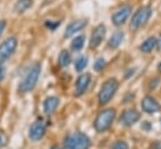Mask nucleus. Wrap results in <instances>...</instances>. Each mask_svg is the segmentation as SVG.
<instances>
[{"mask_svg": "<svg viewBox=\"0 0 161 149\" xmlns=\"http://www.w3.org/2000/svg\"><path fill=\"white\" fill-rule=\"evenodd\" d=\"M141 118V114L135 110V109H128V110H125L122 113V115L119 116V123L125 126H131L133 125L136 121H138Z\"/></svg>", "mask_w": 161, "mask_h": 149, "instance_id": "9", "label": "nucleus"}, {"mask_svg": "<svg viewBox=\"0 0 161 149\" xmlns=\"http://www.w3.org/2000/svg\"><path fill=\"white\" fill-rule=\"evenodd\" d=\"M160 121H161V118H160Z\"/></svg>", "mask_w": 161, "mask_h": 149, "instance_id": "31", "label": "nucleus"}, {"mask_svg": "<svg viewBox=\"0 0 161 149\" xmlns=\"http://www.w3.org/2000/svg\"><path fill=\"white\" fill-rule=\"evenodd\" d=\"M131 13H132V6H131V5L125 4V5L119 6V8L112 14V16H111L113 25H116V26L123 25V24L127 21V19L130 18Z\"/></svg>", "mask_w": 161, "mask_h": 149, "instance_id": "7", "label": "nucleus"}, {"mask_svg": "<svg viewBox=\"0 0 161 149\" xmlns=\"http://www.w3.org/2000/svg\"><path fill=\"white\" fill-rule=\"evenodd\" d=\"M89 138L80 131H73L65 135L63 141V149H89Z\"/></svg>", "mask_w": 161, "mask_h": 149, "instance_id": "2", "label": "nucleus"}, {"mask_svg": "<svg viewBox=\"0 0 161 149\" xmlns=\"http://www.w3.org/2000/svg\"><path fill=\"white\" fill-rule=\"evenodd\" d=\"M152 14V9L151 6L146 5V6H141L136 10V13L132 15V19H131V23H130V30L131 31H136L138 30L142 25H145L150 16Z\"/></svg>", "mask_w": 161, "mask_h": 149, "instance_id": "4", "label": "nucleus"}, {"mask_svg": "<svg viewBox=\"0 0 161 149\" xmlns=\"http://www.w3.org/2000/svg\"><path fill=\"white\" fill-rule=\"evenodd\" d=\"M18 46V40L15 36H9L0 44V65L5 63L15 51Z\"/></svg>", "mask_w": 161, "mask_h": 149, "instance_id": "6", "label": "nucleus"}, {"mask_svg": "<svg viewBox=\"0 0 161 149\" xmlns=\"http://www.w3.org/2000/svg\"><path fill=\"white\" fill-rule=\"evenodd\" d=\"M114 116H116V110L112 109V108H108V109H104V110L99 111L98 115L94 119V124H93L94 129L99 133L106 131L107 129H109L111 124L113 123Z\"/></svg>", "mask_w": 161, "mask_h": 149, "instance_id": "3", "label": "nucleus"}, {"mask_svg": "<svg viewBox=\"0 0 161 149\" xmlns=\"http://www.w3.org/2000/svg\"><path fill=\"white\" fill-rule=\"evenodd\" d=\"M123 39H125L123 31H119V30L114 31V33L112 34V36L109 38V40H108V48H111V49H117V48L122 44Z\"/></svg>", "mask_w": 161, "mask_h": 149, "instance_id": "15", "label": "nucleus"}, {"mask_svg": "<svg viewBox=\"0 0 161 149\" xmlns=\"http://www.w3.org/2000/svg\"><path fill=\"white\" fill-rule=\"evenodd\" d=\"M141 109H142V111H145L147 114H152V113L158 111L161 109V106H160L158 101L155 98H152L150 95H146L141 101Z\"/></svg>", "mask_w": 161, "mask_h": 149, "instance_id": "10", "label": "nucleus"}, {"mask_svg": "<svg viewBox=\"0 0 161 149\" xmlns=\"http://www.w3.org/2000/svg\"><path fill=\"white\" fill-rule=\"evenodd\" d=\"M87 63H88V60H87L86 56H79V58L75 60V63H74L75 70H77V71H83V70L86 69V66H87Z\"/></svg>", "mask_w": 161, "mask_h": 149, "instance_id": "20", "label": "nucleus"}, {"mask_svg": "<svg viewBox=\"0 0 161 149\" xmlns=\"http://www.w3.org/2000/svg\"><path fill=\"white\" fill-rule=\"evenodd\" d=\"M4 74H5V69H4V66H3V65H0V80H3Z\"/></svg>", "mask_w": 161, "mask_h": 149, "instance_id": "26", "label": "nucleus"}, {"mask_svg": "<svg viewBox=\"0 0 161 149\" xmlns=\"http://www.w3.org/2000/svg\"><path fill=\"white\" fill-rule=\"evenodd\" d=\"M86 25H87V20H84V19H79V20L72 21L70 24L67 25L65 31H64V36H65V38H70V36L74 35L75 33H78V31H80L82 29H84Z\"/></svg>", "mask_w": 161, "mask_h": 149, "instance_id": "13", "label": "nucleus"}, {"mask_svg": "<svg viewBox=\"0 0 161 149\" xmlns=\"http://www.w3.org/2000/svg\"><path fill=\"white\" fill-rule=\"evenodd\" d=\"M45 133V124L43 120H36L29 128V138L31 140H39Z\"/></svg>", "mask_w": 161, "mask_h": 149, "instance_id": "12", "label": "nucleus"}, {"mask_svg": "<svg viewBox=\"0 0 161 149\" xmlns=\"http://www.w3.org/2000/svg\"><path fill=\"white\" fill-rule=\"evenodd\" d=\"M157 70L161 73V61H160V63H158V65H157Z\"/></svg>", "mask_w": 161, "mask_h": 149, "instance_id": "29", "label": "nucleus"}, {"mask_svg": "<svg viewBox=\"0 0 161 149\" xmlns=\"http://www.w3.org/2000/svg\"><path fill=\"white\" fill-rule=\"evenodd\" d=\"M104 66H106V60H104L103 58H98V59L96 60V63L93 64V69H94L96 71H102V70L104 69Z\"/></svg>", "mask_w": 161, "mask_h": 149, "instance_id": "21", "label": "nucleus"}, {"mask_svg": "<svg viewBox=\"0 0 161 149\" xmlns=\"http://www.w3.org/2000/svg\"><path fill=\"white\" fill-rule=\"evenodd\" d=\"M58 104H59V99L57 96H48L43 103V109L47 114H53L58 108Z\"/></svg>", "mask_w": 161, "mask_h": 149, "instance_id": "14", "label": "nucleus"}, {"mask_svg": "<svg viewBox=\"0 0 161 149\" xmlns=\"http://www.w3.org/2000/svg\"><path fill=\"white\" fill-rule=\"evenodd\" d=\"M112 149H128V144L123 140H117L113 145H112Z\"/></svg>", "mask_w": 161, "mask_h": 149, "instance_id": "22", "label": "nucleus"}, {"mask_svg": "<svg viewBox=\"0 0 161 149\" xmlns=\"http://www.w3.org/2000/svg\"><path fill=\"white\" fill-rule=\"evenodd\" d=\"M158 50H161V34H160V36H158V39H157V46H156Z\"/></svg>", "mask_w": 161, "mask_h": 149, "instance_id": "28", "label": "nucleus"}, {"mask_svg": "<svg viewBox=\"0 0 161 149\" xmlns=\"http://www.w3.org/2000/svg\"><path fill=\"white\" fill-rule=\"evenodd\" d=\"M33 4V0H18V3L15 4V8L14 10L18 13V14H23L26 9H29Z\"/></svg>", "mask_w": 161, "mask_h": 149, "instance_id": "17", "label": "nucleus"}, {"mask_svg": "<svg viewBox=\"0 0 161 149\" xmlns=\"http://www.w3.org/2000/svg\"><path fill=\"white\" fill-rule=\"evenodd\" d=\"M89 83H91V75L88 73H84V74H80L75 81V86H74V94L77 96L82 95L86 93L87 88L89 86Z\"/></svg>", "mask_w": 161, "mask_h": 149, "instance_id": "11", "label": "nucleus"}, {"mask_svg": "<svg viewBox=\"0 0 161 149\" xmlns=\"http://www.w3.org/2000/svg\"><path fill=\"white\" fill-rule=\"evenodd\" d=\"M117 89H118V81L114 78L107 79L103 83V85H102V88L99 90V94H98V101H99V104L101 105L107 104L113 98V95L117 91Z\"/></svg>", "mask_w": 161, "mask_h": 149, "instance_id": "5", "label": "nucleus"}, {"mask_svg": "<svg viewBox=\"0 0 161 149\" xmlns=\"http://www.w3.org/2000/svg\"><path fill=\"white\" fill-rule=\"evenodd\" d=\"M150 149H161V140H156L150 145Z\"/></svg>", "mask_w": 161, "mask_h": 149, "instance_id": "23", "label": "nucleus"}, {"mask_svg": "<svg viewBox=\"0 0 161 149\" xmlns=\"http://www.w3.org/2000/svg\"><path fill=\"white\" fill-rule=\"evenodd\" d=\"M5 25H6L5 20H0V35L3 34V31H4V29H5Z\"/></svg>", "mask_w": 161, "mask_h": 149, "instance_id": "25", "label": "nucleus"}, {"mask_svg": "<svg viewBox=\"0 0 161 149\" xmlns=\"http://www.w3.org/2000/svg\"><path fill=\"white\" fill-rule=\"evenodd\" d=\"M155 46H157V39L153 38V36H150V38H147V39L140 45V50H141L142 53H150V51H152V49H153Z\"/></svg>", "mask_w": 161, "mask_h": 149, "instance_id": "16", "label": "nucleus"}, {"mask_svg": "<svg viewBox=\"0 0 161 149\" xmlns=\"http://www.w3.org/2000/svg\"><path fill=\"white\" fill-rule=\"evenodd\" d=\"M70 60H72L70 54H69L67 50H62L60 54H59V56H58V63H59V65H60L62 68H65V66H68V65L70 64Z\"/></svg>", "mask_w": 161, "mask_h": 149, "instance_id": "19", "label": "nucleus"}, {"mask_svg": "<svg viewBox=\"0 0 161 149\" xmlns=\"http://www.w3.org/2000/svg\"><path fill=\"white\" fill-rule=\"evenodd\" d=\"M104 36H106V26L103 24H98L92 31V35L89 39V48L91 49L98 48L101 45V43L103 41Z\"/></svg>", "mask_w": 161, "mask_h": 149, "instance_id": "8", "label": "nucleus"}, {"mask_svg": "<svg viewBox=\"0 0 161 149\" xmlns=\"http://www.w3.org/2000/svg\"><path fill=\"white\" fill-rule=\"evenodd\" d=\"M50 149H60V148H59V146H57V145H54V146H52Z\"/></svg>", "mask_w": 161, "mask_h": 149, "instance_id": "30", "label": "nucleus"}, {"mask_svg": "<svg viewBox=\"0 0 161 149\" xmlns=\"http://www.w3.org/2000/svg\"><path fill=\"white\" fill-rule=\"evenodd\" d=\"M5 140H6V139H5V136H4V135L0 133V146L5 144Z\"/></svg>", "mask_w": 161, "mask_h": 149, "instance_id": "27", "label": "nucleus"}, {"mask_svg": "<svg viewBox=\"0 0 161 149\" xmlns=\"http://www.w3.org/2000/svg\"><path fill=\"white\" fill-rule=\"evenodd\" d=\"M40 64L39 63H34L31 64L24 73V76L23 79L20 80V84H19V91L20 93H28L30 90L34 89L38 79H39V75H40Z\"/></svg>", "mask_w": 161, "mask_h": 149, "instance_id": "1", "label": "nucleus"}, {"mask_svg": "<svg viewBox=\"0 0 161 149\" xmlns=\"http://www.w3.org/2000/svg\"><path fill=\"white\" fill-rule=\"evenodd\" d=\"M158 81H160V79H158V78L152 79V80H151V84H150V89H155V88H156V85L158 84Z\"/></svg>", "mask_w": 161, "mask_h": 149, "instance_id": "24", "label": "nucleus"}, {"mask_svg": "<svg viewBox=\"0 0 161 149\" xmlns=\"http://www.w3.org/2000/svg\"><path fill=\"white\" fill-rule=\"evenodd\" d=\"M84 40H86L84 35H78V36H75V38L72 40V43H70V49L74 50V51H79V50L83 48V45H84Z\"/></svg>", "mask_w": 161, "mask_h": 149, "instance_id": "18", "label": "nucleus"}]
</instances>
